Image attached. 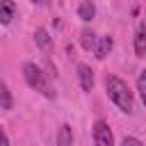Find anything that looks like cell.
I'll list each match as a JSON object with an SVG mask.
<instances>
[{
    "instance_id": "1",
    "label": "cell",
    "mask_w": 146,
    "mask_h": 146,
    "mask_svg": "<svg viewBox=\"0 0 146 146\" xmlns=\"http://www.w3.org/2000/svg\"><path fill=\"white\" fill-rule=\"evenodd\" d=\"M105 87H107V96H110V100H112L119 110H123V112H132V91H130V87H128L121 78L110 75V78L105 80Z\"/></svg>"
},
{
    "instance_id": "15",
    "label": "cell",
    "mask_w": 146,
    "mask_h": 146,
    "mask_svg": "<svg viewBox=\"0 0 146 146\" xmlns=\"http://www.w3.org/2000/svg\"><path fill=\"white\" fill-rule=\"evenodd\" d=\"M0 146H9V139H7L5 130H2V125H0Z\"/></svg>"
},
{
    "instance_id": "6",
    "label": "cell",
    "mask_w": 146,
    "mask_h": 146,
    "mask_svg": "<svg viewBox=\"0 0 146 146\" xmlns=\"http://www.w3.org/2000/svg\"><path fill=\"white\" fill-rule=\"evenodd\" d=\"M135 52H137V57H146V23H141L137 27V34H135Z\"/></svg>"
},
{
    "instance_id": "14",
    "label": "cell",
    "mask_w": 146,
    "mask_h": 146,
    "mask_svg": "<svg viewBox=\"0 0 146 146\" xmlns=\"http://www.w3.org/2000/svg\"><path fill=\"white\" fill-rule=\"evenodd\" d=\"M121 146H144V144H141L137 137H125V139L121 141Z\"/></svg>"
},
{
    "instance_id": "8",
    "label": "cell",
    "mask_w": 146,
    "mask_h": 146,
    "mask_svg": "<svg viewBox=\"0 0 146 146\" xmlns=\"http://www.w3.org/2000/svg\"><path fill=\"white\" fill-rule=\"evenodd\" d=\"M57 146H73V130L68 123H62L57 130Z\"/></svg>"
},
{
    "instance_id": "3",
    "label": "cell",
    "mask_w": 146,
    "mask_h": 146,
    "mask_svg": "<svg viewBox=\"0 0 146 146\" xmlns=\"http://www.w3.org/2000/svg\"><path fill=\"white\" fill-rule=\"evenodd\" d=\"M94 141L96 146H114V135L105 121H96L94 125Z\"/></svg>"
},
{
    "instance_id": "16",
    "label": "cell",
    "mask_w": 146,
    "mask_h": 146,
    "mask_svg": "<svg viewBox=\"0 0 146 146\" xmlns=\"http://www.w3.org/2000/svg\"><path fill=\"white\" fill-rule=\"evenodd\" d=\"M32 2H34V5H48L50 0H32Z\"/></svg>"
},
{
    "instance_id": "10",
    "label": "cell",
    "mask_w": 146,
    "mask_h": 146,
    "mask_svg": "<svg viewBox=\"0 0 146 146\" xmlns=\"http://www.w3.org/2000/svg\"><path fill=\"white\" fill-rule=\"evenodd\" d=\"M96 34L91 32V30H82V34H80V43H82V48L84 50H94L96 48Z\"/></svg>"
},
{
    "instance_id": "7",
    "label": "cell",
    "mask_w": 146,
    "mask_h": 146,
    "mask_svg": "<svg viewBox=\"0 0 146 146\" xmlns=\"http://www.w3.org/2000/svg\"><path fill=\"white\" fill-rule=\"evenodd\" d=\"M16 14V5L11 0H0V23L2 25H9L11 18Z\"/></svg>"
},
{
    "instance_id": "2",
    "label": "cell",
    "mask_w": 146,
    "mask_h": 146,
    "mask_svg": "<svg viewBox=\"0 0 146 146\" xmlns=\"http://www.w3.org/2000/svg\"><path fill=\"white\" fill-rule=\"evenodd\" d=\"M23 75H25V80H27V84L32 87V89H36V91H41L46 98H55V91L50 89V82L46 80V75H43V71L36 66V64H32V62H27L25 66H23Z\"/></svg>"
},
{
    "instance_id": "12",
    "label": "cell",
    "mask_w": 146,
    "mask_h": 146,
    "mask_svg": "<svg viewBox=\"0 0 146 146\" xmlns=\"http://www.w3.org/2000/svg\"><path fill=\"white\" fill-rule=\"evenodd\" d=\"M137 91H139V96H141V103H144V107H146V68L139 73V78H137Z\"/></svg>"
},
{
    "instance_id": "4",
    "label": "cell",
    "mask_w": 146,
    "mask_h": 146,
    "mask_svg": "<svg viewBox=\"0 0 146 146\" xmlns=\"http://www.w3.org/2000/svg\"><path fill=\"white\" fill-rule=\"evenodd\" d=\"M78 78H80V87L82 91H91L94 89V73L87 64H80L78 66Z\"/></svg>"
},
{
    "instance_id": "11",
    "label": "cell",
    "mask_w": 146,
    "mask_h": 146,
    "mask_svg": "<svg viewBox=\"0 0 146 146\" xmlns=\"http://www.w3.org/2000/svg\"><path fill=\"white\" fill-rule=\"evenodd\" d=\"M11 105H14V100H11V94H9L7 84L0 80V107H2V110H11Z\"/></svg>"
},
{
    "instance_id": "5",
    "label": "cell",
    "mask_w": 146,
    "mask_h": 146,
    "mask_svg": "<svg viewBox=\"0 0 146 146\" xmlns=\"http://www.w3.org/2000/svg\"><path fill=\"white\" fill-rule=\"evenodd\" d=\"M112 46H114V41H112V36L110 34H105V36H98V41H96V57L98 59H105L107 55H110V50H112Z\"/></svg>"
},
{
    "instance_id": "13",
    "label": "cell",
    "mask_w": 146,
    "mask_h": 146,
    "mask_svg": "<svg viewBox=\"0 0 146 146\" xmlns=\"http://www.w3.org/2000/svg\"><path fill=\"white\" fill-rule=\"evenodd\" d=\"M34 41H36V46H41V48H48V46H50V36H48L46 30H36V32H34Z\"/></svg>"
},
{
    "instance_id": "9",
    "label": "cell",
    "mask_w": 146,
    "mask_h": 146,
    "mask_svg": "<svg viewBox=\"0 0 146 146\" xmlns=\"http://www.w3.org/2000/svg\"><path fill=\"white\" fill-rule=\"evenodd\" d=\"M78 16H80L82 21H91V18L96 16V5H94L91 0H82L80 7H78Z\"/></svg>"
}]
</instances>
